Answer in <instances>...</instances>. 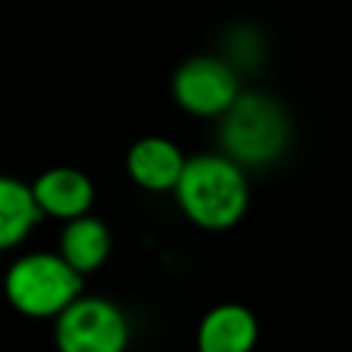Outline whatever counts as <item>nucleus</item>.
Here are the masks:
<instances>
[{"label":"nucleus","instance_id":"f257e3e1","mask_svg":"<svg viewBox=\"0 0 352 352\" xmlns=\"http://www.w3.org/2000/svg\"><path fill=\"white\" fill-rule=\"evenodd\" d=\"M173 195L182 214L204 231L234 228L250 206L245 168L223 151L187 157Z\"/></svg>","mask_w":352,"mask_h":352},{"label":"nucleus","instance_id":"f03ea898","mask_svg":"<svg viewBox=\"0 0 352 352\" xmlns=\"http://www.w3.org/2000/svg\"><path fill=\"white\" fill-rule=\"evenodd\" d=\"M292 138L289 113L283 104L258 91H242L220 116L223 154L242 168H264L283 157Z\"/></svg>","mask_w":352,"mask_h":352},{"label":"nucleus","instance_id":"7ed1b4c3","mask_svg":"<svg viewBox=\"0 0 352 352\" xmlns=\"http://www.w3.org/2000/svg\"><path fill=\"white\" fill-rule=\"evenodd\" d=\"M3 294L8 305L28 319H55L82 294V275L72 270L58 250H30L8 264Z\"/></svg>","mask_w":352,"mask_h":352},{"label":"nucleus","instance_id":"20e7f679","mask_svg":"<svg viewBox=\"0 0 352 352\" xmlns=\"http://www.w3.org/2000/svg\"><path fill=\"white\" fill-rule=\"evenodd\" d=\"M52 341L58 352H126L132 327L113 300L80 294L52 319Z\"/></svg>","mask_w":352,"mask_h":352},{"label":"nucleus","instance_id":"39448f33","mask_svg":"<svg viewBox=\"0 0 352 352\" xmlns=\"http://www.w3.org/2000/svg\"><path fill=\"white\" fill-rule=\"evenodd\" d=\"M176 104L195 118H220L242 94L236 66L217 55L187 58L170 80Z\"/></svg>","mask_w":352,"mask_h":352},{"label":"nucleus","instance_id":"423d86ee","mask_svg":"<svg viewBox=\"0 0 352 352\" xmlns=\"http://www.w3.org/2000/svg\"><path fill=\"white\" fill-rule=\"evenodd\" d=\"M30 190H33V198L41 214L63 220V223L80 214H88L94 206V195H96L91 176L69 165H55V168L41 170L30 182Z\"/></svg>","mask_w":352,"mask_h":352},{"label":"nucleus","instance_id":"0eeeda50","mask_svg":"<svg viewBox=\"0 0 352 352\" xmlns=\"http://www.w3.org/2000/svg\"><path fill=\"white\" fill-rule=\"evenodd\" d=\"M258 344V319L242 302L212 305L195 327L198 352H253Z\"/></svg>","mask_w":352,"mask_h":352},{"label":"nucleus","instance_id":"6e6552de","mask_svg":"<svg viewBox=\"0 0 352 352\" xmlns=\"http://www.w3.org/2000/svg\"><path fill=\"white\" fill-rule=\"evenodd\" d=\"M184 162L187 157L173 140L162 135H146L126 151V176L148 192H173Z\"/></svg>","mask_w":352,"mask_h":352},{"label":"nucleus","instance_id":"1a4fd4ad","mask_svg":"<svg viewBox=\"0 0 352 352\" xmlns=\"http://www.w3.org/2000/svg\"><path fill=\"white\" fill-rule=\"evenodd\" d=\"M110 250H113V234L107 223L99 220L96 214L88 212L63 223L58 236V253L82 278L96 272L110 258Z\"/></svg>","mask_w":352,"mask_h":352},{"label":"nucleus","instance_id":"9d476101","mask_svg":"<svg viewBox=\"0 0 352 352\" xmlns=\"http://www.w3.org/2000/svg\"><path fill=\"white\" fill-rule=\"evenodd\" d=\"M41 217L30 184L0 173V253L22 245Z\"/></svg>","mask_w":352,"mask_h":352}]
</instances>
